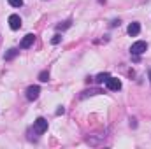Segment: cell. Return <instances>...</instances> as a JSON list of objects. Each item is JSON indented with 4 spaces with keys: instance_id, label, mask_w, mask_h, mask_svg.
Returning <instances> with one entry per match:
<instances>
[{
    "instance_id": "cell-1",
    "label": "cell",
    "mask_w": 151,
    "mask_h": 149,
    "mask_svg": "<svg viewBox=\"0 0 151 149\" xmlns=\"http://www.w3.org/2000/svg\"><path fill=\"white\" fill-rule=\"evenodd\" d=\"M146 49H148V44H146L144 40H137V42H134V44H132L130 53H132V56H141Z\"/></svg>"
},
{
    "instance_id": "cell-2",
    "label": "cell",
    "mask_w": 151,
    "mask_h": 149,
    "mask_svg": "<svg viewBox=\"0 0 151 149\" xmlns=\"http://www.w3.org/2000/svg\"><path fill=\"white\" fill-rule=\"evenodd\" d=\"M39 93H40V88H39V86H28V88H27V100H30V102L37 100Z\"/></svg>"
},
{
    "instance_id": "cell-3",
    "label": "cell",
    "mask_w": 151,
    "mask_h": 149,
    "mask_svg": "<svg viewBox=\"0 0 151 149\" xmlns=\"http://www.w3.org/2000/svg\"><path fill=\"white\" fill-rule=\"evenodd\" d=\"M34 128H35L37 133H44V132L47 130V121H46L44 117H37V119L34 121Z\"/></svg>"
},
{
    "instance_id": "cell-4",
    "label": "cell",
    "mask_w": 151,
    "mask_h": 149,
    "mask_svg": "<svg viewBox=\"0 0 151 149\" xmlns=\"http://www.w3.org/2000/svg\"><path fill=\"white\" fill-rule=\"evenodd\" d=\"M9 27H11L12 30H19V28H21V18H19L18 14H11V16H9Z\"/></svg>"
},
{
    "instance_id": "cell-5",
    "label": "cell",
    "mask_w": 151,
    "mask_h": 149,
    "mask_svg": "<svg viewBox=\"0 0 151 149\" xmlns=\"http://www.w3.org/2000/svg\"><path fill=\"white\" fill-rule=\"evenodd\" d=\"M34 42H35V35H34V34H27V35L23 37V40H21L19 47H21V49H28Z\"/></svg>"
},
{
    "instance_id": "cell-6",
    "label": "cell",
    "mask_w": 151,
    "mask_h": 149,
    "mask_svg": "<svg viewBox=\"0 0 151 149\" xmlns=\"http://www.w3.org/2000/svg\"><path fill=\"white\" fill-rule=\"evenodd\" d=\"M106 84H107V88H109L111 91H118V90H121V81L116 79V77H109Z\"/></svg>"
},
{
    "instance_id": "cell-7",
    "label": "cell",
    "mask_w": 151,
    "mask_h": 149,
    "mask_svg": "<svg viewBox=\"0 0 151 149\" xmlns=\"http://www.w3.org/2000/svg\"><path fill=\"white\" fill-rule=\"evenodd\" d=\"M127 32H128V35H130V37H135V35H139V32H141V25H139L137 21H134V23H130V25H128Z\"/></svg>"
},
{
    "instance_id": "cell-8",
    "label": "cell",
    "mask_w": 151,
    "mask_h": 149,
    "mask_svg": "<svg viewBox=\"0 0 151 149\" xmlns=\"http://www.w3.org/2000/svg\"><path fill=\"white\" fill-rule=\"evenodd\" d=\"M109 77H111V75L107 74V72H102V74H99L95 77V82H97V84H104V82H107Z\"/></svg>"
},
{
    "instance_id": "cell-9",
    "label": "cell",
    "mask_w": 151,
    "mask_h": 149,
    "mask_svg": "<svg viewBox=\"0 0 151 149\" xmlns=\"http://www.w3.org/2000/svg\"><path fill=\"white\" fill-rule=\"evenodd\" d=\"M18 53H19V49L12 47V49H9V51H7V53L4 54V60H12V58H14V56H16Z\"/></svg>"
},
{
    "instance_id": "cell-10",
    "label": "cell",
    "mask_w": 151,
    "mask_h": 149,
    "mask_svg": "<svg viewBox=\"0 0 151 149\" xmlns=\"http://www.w3.org/2000/svg\"><path fill=\"white\" fill-rule=\"evenodd\" d=\"M70 25H72V21H70V19H67V21L60 23V25L56 27V30H67V28H70Z\"/></svg>"
},
{
    "instance_id": "cell-11",
    "label": "cell",
    "mask_w": 151,
    "mask_h": 149,
    "mask_svg": "<svg viewBox=\"0 0 151 149\" xmlns=\"http://www.w3.org/2000/svg\"><path fill=\"white\" fill-rule=\"evenodd\" d=\"M39 81H40V82H47V81H49V72H47V70H42V72L39 74Z\"/></svg>"
},
{
    "instance_id": "cell-12",
    "label": "cell",
    "mask_w": 151,
    "mask_h": 149,
    "mask_svg": "<svg viewBox=\"0 0 151 149\" xmlns=\"http://www.w3.org/2000/svg\"><path fill=\"white\" fill-rule=\"evenodd\" d=\"M97 93H100V90H90V91H84L81 97H83V98H86L88 95H97Z\"/></svg>"
},
{
    "instance_id": "cell-13",
    "label": "cell",
    "mask_w": 151,
    "mask_h": 149,
    "mask_svg": "<svg viewBox=\"0 0 151 149\" xmlns=\"http://www.w3.org/2000/svg\"><path fill=\"white\" fill-rule=\"evenodd\" d=\"M7 2H9L12 7H21V5H23V0H7Z\"/></svg>"
},
{
    "instance_id": "cell-14",
    "label": "cell",
    "mask_w": 151,
    "mask_h": 149,
    "mask_svg": "<svg viewBox=\"0 0 151 149\" xmlns=\"http://www.w3.org/2000/svg\"><path fill=\"white\" fill-rule=\"evenodd\" d=\"M60 42H62V35H60V34H56L55 37L51 39V44H55V46H56V44H60Z\"/></svg>"
},
{
    "instance_id": "cell-15",
    "label": "cell",
    "mask_w": 151,
    "mask_h": 149,
    "mask_svg": "<svg viewBox=\"0 0 151 149\" xmlns=\"http://www.w3.org/2000/svg\"><path fill=\"white\" fill-rule=\"evenodd\" d=\"M119 25V19H114L113 23H111V27H118Z\"/></svg>"
},
{
    "instance_id": "cell-16",
    "label": "cell",
    "mask_w": 151,
    "mask_h": 149,
    "mask_svg": "<svg viewBox=\"0 0 151 149\" xmlns=\"http://www.w3.org/2000/svg\"><path fill=\"white\" fill-rule=\"evenodd\" d=\"M63 112H65V109H63V107H60V109L56 111V114H63Z\"/></svg>"
},
{
    "instance_id": "cell-17",
    "label": "cell",
    "mask_w": 151,
    "mask_h": 149,
    "mask_svg": "<svg viewBox=\"0 0 151 149\" xmlns=\"http://www.w3.org/2000/svg\"><path fill=\"white\" fill-rule=\"evenodd\" d=\"M150 81H151V70H150Z\"/></svg>"
}]
</instances>
